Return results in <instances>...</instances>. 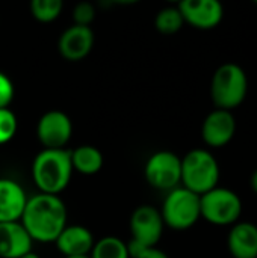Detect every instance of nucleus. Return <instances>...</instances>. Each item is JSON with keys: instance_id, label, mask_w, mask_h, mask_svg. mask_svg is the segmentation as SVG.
Listing matches in <instances>:
<instances>
[{"instance_id": "f257e3e1", "label": "nucleus", "mask_w": 257, "mask_h": 258, "mask_svg": "<svg viewBox=\"0 0 257 258\" xmlns=\"http://www.w3.org/2000/svg\"><path fill=\"white\" fill-rule=\"evenodd\" d=\"M20 222L32 240L55 242L67 227L65 204L58 195L38 194L27 198Z\"/></svg>"}, {"instance_id": "f03ea898", "label": "nucleus", "mask_w": 257, "mask_h": 258, "mask_svg": "<svg viewBox=\"0 0 257 258\" xmlns=\"http://www.w3.org/2000/svg\"><path fill=\"white\" fill-rule=\"evenodd\" d=\"M71 151L42 150L32 163V178L41 194L58 195L62 192L73 175Z\"/></svg>"}, {"instance_id": "7ed1b4c3", "label": "nucleus", "mask_w": 257, "mask_h": 258, "mask_svg": "<svg viewBox=\"0 0 257 258\" xmlns=\"http://www.w3.org/2000/svg\"><path fill=\"white\" fill-rule=\"evenodd\" d=\"M248 94V77L242 67L233 62L217 68L211 82V97L217 109L232 112L241 106Z\"/></svg>"}, {"instance_id": "20e7f679", "label": "nucleus", "mask_w": 257, "mask_h": 258, "mask_svg": "<svg viewBox=\"0 0 257 258\" xmlns=\"http://www.w3.org/2000/svg\"><path fill=\"white\" fill-rule=\"evenodd\" d=\"M220 165L208 150L195 148L182 159V184L198 197L218 187Z\"/></svg>"}, {"instance_id": "39448f33", "label": "nucleus", "mask_w": 257, "mask_h": 258, "mask_svg": "<svg viewBox=\"0 0 257 258\" xmlns=\"http://www.w3.org/2000/svg\"><path fill=\"white\" fill-rule=\"evenodd\" d=\"M162 221L176 231H185L194 227L201 218L200 197L183 186L168 192L161 210Z\"/></svg>"}, {"instance_id": "423d86ee", "label": "nucleus", "mask_w": 257, "mask_h": 258, "mask_svg": "<svg viewBox=\"0 0 257 258\" xmlns=\"http://www.w3.org/2000/svg\"><path fill=\"white\" fill-rule=\"evenodd\" d=\"M200 210L201 218L212 225H235L242 213V201L232 189L215 187L200 197Z\"/></svg>"}, {"instance_id": "0eeeda50", "label": "nucleus", "mask_w": 257, "mask_h": 258, "mask_svg": "<svg viewBox=\"0 0 257 258\" xmlns=\"http://www.w3.org/2000/svg\"><path fill=\"white\" fill-rule=\"evenodd\" d=\"M144 174L150 186L170 192L182 183V159L171 151H158L148 157Z\"/></svg>"}, {"instance_id": "6e6552de", "label": "nucleus", "mask_w": 257, "mask_h": 258, "mask_svg": "<svg viewBox=\"0 0 257 258\" xmlns=\"http://www.w3.org/2000/svg\"><path fill=\"white\" fill-rule=\"evenodd\" d=\"M164 227L165 224L158 209L153 206H141L132 213L130 218V242L142 249L156 248L164 234Z\"/></svg>"}, {"instance_id": "1a4fd4ad", "label": "nucleus", "mask_w": 257, "mask_h": 258, "mask_svg": "<svg viewBox=\"0 0 257 258\" xmlns=\"http://www.w3.org/2000/svg\"><path fill=\"white\" fill-rule=\"evenodd\" d=\"M73 135V122L70 116L61 110L44 113L36 125V138L44 150H62Z\"/></svg>"}, {"instance_id": "9d476101", "label": "nucleus", "mask_w": 257, "mask_h": 258, "mask_svg": "<svg viewBox=\"0 0 257 258\" xmlns=\"http://www.w3.org/2000/svg\"><path fill=\"white\" fill-rule=\"evenodd\" d=\"M177 8L183 21L200 30L215 29L224 18V8L218 0H183Z\"/></svg>"}, {"instance_id": "9b49d317", "label": "nucleus", "mask_w": 257, "mask_h": 258, "mask_svg": "<svg viewBox=\"0 0 257 258\" xmlns=\"http://www.w3.org/2000/svg\"><path fill=\"white\" fill-rule=\"evenodd\" d=\"M236 133V119L232 112L215 109L203 121L201 138L211 148H223L232 142Z\"/></svg>"}, {"instance_id": "f8f14e48", "label": "nucleus", "mask_w": 257, "mask_h": 258, "mask_svg": "<svg viewBox=\"0 0 257 258\" xmlns=\"http://www.w3.org/2000/svg\"><path fill=\"white\" fill-rule=\"evenodd\" d=\"M94 45V33L86 26H70L65 29L58 41V50L64 59L76 62L86 57Z\"/></svg>"}, {"instance_id": "ddd939ff", "label": "nucleus", "mask_w": 257, "mask_h": 258, "mask_svg": "<svg viewBox=\"0 0 257 258\" xmlns=\"http://www.w3.org/2000/svg\"><path fill=\"white\" fill-rule=\"evenodd\" d=\"M32 242L21 222L0 224V258H21L32 252Z\"/></svg>"}, {"instance_id": "4468645a", "label": "nucleus", "mask_w": 257, "mask_h": 258, "mask_svg": "<svg viewBox=\"0 0 257 258\" xmlns=\"http://www.w3.org/2000/svg\"><path fill=\"white\" fill-rule=\"evenodd\" d=\"M58 251L65 258L85 257L94 246L92 233L82 225H67L55 240Z\"/></svg>"}, {"instance_id": "2eb2a0df", "label": "nucleus", "mask_w": 257, "mask_h": 258, "mask_svg": "<svg viewBox=\"0 0 257 258\" xmlns=\"http://www.w3.org/2000/svg\"><path fill=\"white\" fill-rule=\"evenodd\" d=\"M26 203L27 197L17 181L0 178V224L20 222Z\"/></svg>"}, {"instance_id": "dca6fc26", "label": "nucleus", "mask_w": 257, "mask_h": 258, "mask_svg": "<svg viewBox=\"0 0 257 258\" xmlns=\"http://www.w3.org/2000/svg\"><path fill=\"white\" fill-rule=\"evenodd\" d=\"M227 248L233 258H257V225L236 222L227 236Z\"/></svg>"}, {"instance_id": "f3484780", "label": "nucleus", "mask_w": 257, "mask_h": 258, "mask_svg": "<svg viewBox=\"0 0 257 258\" xmlns=\"http://www.w3.org/2000/svg\"><path fill=\"white\" fill-rule=\"evenodd\" d=\"M73 171L83 175H94L103 166V154L92 145H80L71 151Z\"/></svg>"}, {"instance_id": "a211bd4d", "label": "nucleus", "mask_w": 257, "mask_h": 258, "mask_svg": "<svg viewBox=\"0 0 257 258\" xmlns=\"http://www.w3.org/2000/svg\"><path fill=\"white\" fill-rule=\"evenodd\" d=\"M89 258H130L127 245L114 236H108L94 243Z\"/></svg>"}, {"instance_id": "6ab92c4d", "label": "nucleus", "mask_w": 257, "mask_h": 258, "mask_svg": "<svg viewBox=\"0 0 257 258\" xmlns=\"http://www.w3.org/2000/svg\"><path fill=\"white\" fill-rule=\"evenodd\" d=\"M183 24L185 21L177 6H168V8L161 9L155 18L156 29L164 35H173L179 32Z\"/></svg>"}, {"instance_id": "aec40b11", "label": "nucleus", "mask_w": 257, "mask_h": 258, "mask_svg": "<svg viewBox=\"0 0 257 258\" xmlns=\"http://www.w3.org/2000/svg\"><path fill=\"white\" fill-rule=\"evenodd\" d=\"M62 2L61 0H33L30 3V12L35 20L41 23H50L56 20L62 12Z\"/></svg>"}, {"instance_id": "412c9836", "label": "nucleus", "mask_w": 257, "mask_h": 258, "mask_svg": "<svg viewBox=\"0 0 257 258\" xmlns=\"http://www.w3.org/2000/svg\"><path fill=\"white\" fill-rule=\"evenodd\" d=\"M17 116L15 113L8 109H0V145L9 142L17 133Z\"/></svg>"}, {"instance_id": "4be33fe9", "label": "nucleus", "mask_w": 257, "mask_h": 258, "mask_svg": "<svg viewBox=\"0 0 257 258\" xmlns=\"http://www.w3.org/2000/svg\"><path fill=\"white\" fill-rule=\"evenodd\" d=\"M95 17V9L91 3L82 2L77 3L73 9V20L76 26H86L89 27V23H92Z\"/></svg>"}, {"instance_id": "5701e85b", "label": "nucleus", "mask_w": 257, "mask_h": 258, "mask_svg": "<svg viewBox=\"0 0 257 258\" xmlns=\"http://www.w3.org/2000/svg\"><path fill=\"white\" fill-rule=\"evenodd\" d=\"M15 95V88L12 80L0 71V109H8Z\"/></svg>"}, {"instance_id": "b1692460", "label": "nucleus", "mask_w": 257, "mask_h": 258, "mask_svg": "<svg viewBox=\"0 0 257 258\" xmlns=\"http://www.w3.org/2000/svg\"><path fill=\"white\" fill-rule=\"evenodd\" d=\"M138 258H170L164 251L158 249V248H148L144 252H141V255Z\"/></svg>"}, {"instance_id": "393cba45", "label": "nucleus", "mask_w": 257, "mask_h": 258, "mask_svg": "<svg viewBox=\"0 0 257 258\" xmlns=\"http://www.w3.org/2000/svg\"><path fill=\"white\" fill-rule=\"evenodd\" d=\"M250 184H251V189H253V192L257 195V169L253 172V175H251V180H250Z\"/></svg>"}, {"instance_id": "a878e982", "label": "nucleus", "mask_w": 257, "mask_h": 258, "mask_svg": "<svg viewBox=\"0 0 257 258\" xmlns=\"http://www.w3.org/2000/svg\"><path fill=\"white\" fill-rule=\"evenodd\" d=\"M21 258H39L36 254H33V252H29V254H26V255H23Z\"/></svg>"}, {"instance_id": "bb28decb", "label": "nucleus", "mask_w": 257, "mask_h": 258, "mask_svg": "<svg viewBox=\"0 0 257 258\" xmlns=\"http://www.w3.org/2000/svg\"><path fill=\"white\" fill-rule=\"evenodd\" d=\"M68 258H89L88 255H85V257H68Z\"/></svg>"}, {"instance_id": "cd10ccee", "label": "nucleus", "mask_w": 257, "mask_h": 258, "mask_svg": "<svg viewBox=\"0 0 257 258\" xmlns=\"http://www.w3.org/2000/svg\"><path fill=\"white\" fill-rule=\"evenodd\" d=\"M256 5H257V2H256Z\"/></svg>"}]
</instances>
